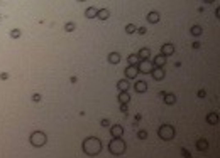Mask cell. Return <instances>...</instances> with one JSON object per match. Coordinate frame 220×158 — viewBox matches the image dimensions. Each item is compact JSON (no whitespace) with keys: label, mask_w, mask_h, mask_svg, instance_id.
Here are the masks:
<instances>
[{"label":"cell","mask_w":220,"mask_h":158,"mask_svg":"<svg viewBox=\"0 0 220 158\" xmlns=\"http://www.w3.org/2000/svg\"><path fill=\"white\" fill-rule=\"evenodd\" d=\"M207 123H208V125H217V123H218V113H208Z\"/></svg>","instance_id":"cell-20"},{"label":"cell","mask_w":220,"mask_h":158,"mask_svg":"<svg viewBox=\"0 0 220 158\" xmlns=\"http://www.w3.org/2000/svg\"><path fill=\"white\" fill-rule=\"evenodd\" d=\"M196 148H198L200 151L208 150V141H207L205 138H200V140H196Z\"/></svg>","instance_id":"cell-16"},{"label":"cell","mask_w":220,"mask_h":158,"mask_svg":"<svg viewBox=\"0 0 220 158\" xmlns=\"http://www.w3.org/2000/svg\"><path fill=\"white\" fill-rule=\"evenodd\" d=\"M97 17H98L100 20H107V19L110 17V10H107V9H98V12H97Z\"/></svg>","instance_id":"cell-18"},{"label":"cell","mask_w":220,"mask_h":158,"mask_svg":"<svg viewBox=\"0 0 220 158\" xmlns=\"http://www.w3.org/2000/svg\"><path fill=\"white\" fill-rule=\"evenodd\" d=\"M32 101H34V103H39V101H41V94L39 93H34L32 94Z\"/></svg>","instance_id":"cell-29"},{"label":"cell","mask_w":220,"mask_h":158,"mask_svg":"<svg viewBox=\"0 0 220 158\" xmlns=\"http://www.w3.org/2000/svg\"><path fill=\"white\" fill-rule=\"evenodd\" d=\"M29 141H31V145H32V146L41 148V146H44V145H46L48 136H46V133H44V131H34V133L31 135Z\"/></svg>","instance_id":"cell-4"},{"label":"cell","mask_w":220,"mask_h":158,"mask_svg":"<svg viewBox=\"0 0 220 158\" xmlns=\"http://www.w3.org/2000/svg\"><path fill=\"white\" fill-rule=\"evenodd\" d=\"M181 155H183V158H191V153L186 150V148H181Z\"/></svg>","instance_id":"cell-28"},{"label":"cell","mask_w":220,"mask_h":158,"mask_svg":"<svg viewBox=\"0 0 220 158\" xmlns=\"http://www.w3.org/2000/svg\"><path fill=\"white\" fill-rule=\"evenodd\" d=\"M159 19H161V15H159L158 10H152L147 14V22H149V24H158Z\"/></svg>","instance_id":"cell-8"},{"label":"cell","mask_w":220,"mask_h":158,"mask_svg":"<svg viewBox=\"0 0 220 158\" xmlns=\"http://www.w3.org/2000/svg\"><path fill=\"white\" fill-rule=\"evenodd\" d=\"M110 135L114 138H122V135H124V128H122L120 125H114L112 128H110Z\"/></svg>","instance_id":"cell-6"},{"label":"cell","mask_w":220,"mask_h":158,"mask_svg":"<svg viewBox=\"0 0 220 158\" xmlns=\"http://www.w3.org/2000/svg\"><path fill=\"white\" fill-rule=\"evenodd\" d=\"M127 61H129V64H130V66H137L141 62V59H139V56H137V54H130L127 57Z\"/></svg>","instance_id":"cell-22"},{"label":"cell","mask_w":220,"mask_h":158,"mask_svg":"<svg viewBox=\"0 0 220 158\" xmlns=\"http://www.w3.org/2000/svg\"><path fill=\"white\" fill-rule=\"evenodd\" d=\"M191 47H193V49H200V47H202V44L196 40V42H193V46H191Z\"/></svg>","instance_id":"cell-35"},{"label":"cell","mask_w":220,"mask_h":158,"mask_svg":"<svg viewBox=\"0 0 220 158\" xmlns=\"http://www.w3.org/2000/svg\"><path fill=\"white\" fill-rule=\"evenodd\" d=\"M125 141L122 138H112V141L108 143V151L112 155H122L125 153Z\"/></svg>","instance_id":"cell-2"},{"label":"cell","mask_w":220,"mask_h":158,"mask_svg":"<svg viewBox=\"0 0 220 158\" xmlns=\"http://www.w3.org/2000/svg\"><path fill=\"white\" fill-rule=\"evenodd\" d=\"M81 148H83L85 155H88V156H97V155L102 151V141H100L97 136H90V138H86V140L83 141Z\"/></svg>","instance_id":"cell-1"},{"label":"cell","mask_w":220,"mask_h":158,"mask_svg":"<svg viewBox=\"0 0 220 158\" xmlns=\"http://www.w3.org/2000/svg\"><path fill=\"white\" fill-rule=\"evenodd\" d=\"M120 59H122V56L119 54V52H110L108 54V62L110 64H119Z\"/></svg>","instance_id":"cell-13"},{"label":"cell","mask_w":220,"mask_h":158,"mask_svg":"<svg viewBox=\"0 0 220 158\" xmlns=\"http://www.w3.org/2000/svg\"><path fill=\"white\" fill-rule=\"evenodd\" d=\"M190 32H191V36H195V37H200L202 36V32H203V29L200 27V25H193L190 29Z\"/></svg>","instance_id":"cell-23"},{"label":"cell","mask_w":220,"mask_h":158,"mask_svg":"<svg viewBox=\"0 0 220 158\" xmlns=\"http://www.w3.org/2000/svg\"><path fill=\"white\" fill-rule=\"evenodd\" d=\"M158 135H159L161 140L169 141V140H173V138L176 136V129H174V126H171V125H161L159 129H158Z\"/></svg>","instance_id":"cell-3"},{"label":"cell","mask_w":220,"mask_h":158,"mask_svg":"<svg viewBox=\"0 0 220 158\" xmlns=\"http://www.w3.org/2000/svg\"><path fill=\"white\" fill-rule=\"evenodd\" d=\"M134 89H136L137 93H146V91H147V84L144 83V81H136V84H134Z\"/></svg>","instance_id":"cell-15"},{"label":"cell","mask_w":220,"mask_h":158,"mask_svg":"<svg viewBox=\"0 0 220 158\" xmlns=\"http://www.w3.org/2000/svg\"><path fill=\"white\" fill-rule=\"evenodd\" d=\"M141 119H142V116H141V115H136V123H139Z\"/></svg>","instance_id":"cell-36"},{"label":"cell","mask_w":220,"mask_h":158,"mask_svg":"<svg viewBox=\"0 0 220 158\" xmlns=\"http://www.w3.org/2000/svg\"><path fill=\"white\" fill-rule=\"evenodd\" d=\"M97 12H98V9H95V7H88L86 12H85V17H86V19H93V17H97Z\"/></svg>","instance_id":"cell-21"},{"label":"cell","mask_w":220,"mask_h":158,"mask_svg":"<svg viewBox=\"0 0 220 158\" xmlns=\"http://www.w3.org/2000/svg\"><path fill=\"white\" fill-rule=\"evenodd\" d=\"M75 29H76V25H75L73 22H68V24L64 25V30H66V32H73Z\"/></svg>","instance_id":"cell-26"},{"label":"cell","mask_w":220,"mask_h":158,"mask_svg":"<svg viewBox=\"0 0 220 158\" xmlns=\"http://www.w3.org/2000/svg\"><path fill=\"white\" fill-rule=\"evenodd\" d=\"M164 64H166V57H164V56L159 54V56H156V57H154V62H152L154 67H163Z\"/></svg>","instance_id":"cell-12"},{"label":"cell","mask_w":220,"mask_h":158,"mask_svg":"<svg viewBox=\"0 0 220 158\" xmlns=\"http://www.w3.org/2000/svg\"><path fill=\"white\" fill-rule=\"evenodd\" d=\"M164 104H168V106H173V104L176 103V96L174 94H171V93H164Z\"/></svg>","instance_id":"cell-14"},{"label":"cell","mask_w":220,"mask_h":158,"mask_svg":"<svg viewBox=\"0 0 220 158\" xmlns=\"http://www.w3.org/2000/svg\"><path fill=\"white\" fill-rule=\"evenodd\" d=\"M10 37H12V39H19V37H20V29L10 30Z\"/></svg>","instance_id":"cell-27"},{"label":"cell","mask_w":220,"mask_h":158,"mask_svg":"<svg viewBox=\"0 0 220 158\" xmlns=\"http://www.w3.org/2000/svg\"><path fill=\"white\" fill-rule=\"evenodd\" d=\"M147 136H149V133H147L146 129H139L137 131V138L139 140H147Z\"/></svg>","instance_id":"cell-24"},{"label":"cell","mask_w":220,"mask_h":158,"mask_svg":"<svg viewBox=\"0 0 220 158\" xmlns=\"http://www.w3.org/2000/svg\"><path fill=\"white\" fill-rule=\"evenodd\" d=\"M0 79H2V81H7V79H9V74H7V72H2V74H0Z\"/></svg>","instance_id":"cell-34"},{"label":"cell","mask_w":220,"mask_h":158,"mask_svg":"<svg viewBox=\"0 0 220 158\" xmlns=\"http://www.w3.org/2000/svg\"><path fill=\"white\" fill-rule=\"evenodd\" d=\"M120 111L122 113H127L129 111V106H127V104H120Z\"/></svg>","instance_id":"cell-32"},{"label":"cell","mask_w":220,"mask_h":158,"mask_svg":"<svg viewBox=\"0 0 220 158\" xmlns=\"http://www.w3.org/2000/svg\"><path fill=\"white\" fill-rule=\"evenodd\" d=\"M129 101H130V94H129L127 91L119 94V103L120 104H129Z\"/></svg>","instance_id":"cell-19"},{"label":"cell","mask_w":220,"mask_h":158,"mask_svg":"<svg viewBox=\"0 0 220 158\" xmlns=\"http://www.w3.org/2000/svg\"><path fill=\"white\" fill-rule=\"evenodd\" d=\"M139 59L141 61H149V57H151V49H147V47H142V49L139 50Z\"/></svg>","instance_id":"cell-11"},{"label":"cell","mask_w":220,"mask_h":158,"mask_svg":"<svg viewBox=\"0 0 220 158\" xmlns=\"http://www.w3.org/2000/svg\"><path fill=\"white\" fill-rule=\"evenodd\" d=\"M173 52H174V44H164V46L161 47V56H164V57L171 56Z\"/></svg>","instance_id":"cell-7"},{"label":"cell","mask_w":220,"mask_h":158,"mask_svg":"<svg viewBox=\"0 0 220 158\" xmlns=\"http://www.w3.org/2000/svg\"><path fill=\"white\" fill-rule=\"evenodd\" d=\"M196 96H198V98H205V96H207V93H205L203 89H200V91L196 93Z\"/></svg>","instance_id":"cell-33"},{"label":"cell","mask_w":220,"mask_h":158,"mask_svg":"<svg viewBox=\"0 0 220 158\" xmlns=\"http://www.w3.org/2000/svg\"><path fill=\"white\" fill-rule=\"evenodd\" d=\"M154 69V66L151 64L149 61H141L139 64H137V71L139 72H144V74H151Z\"/></svg>","instance_id":"cell-5"},{"label":"cell","mask_w":220,"mask_h":158,"mask_svg":"<svg viewBox=\"0 0 220 158\" xmlns=\"http://www.w3.org/2000/svg\"><path fill=\"white\" fill-rule=\"evenodd\" d=\"M136 32H139L141 36H146V32H147V30H146V27H139V29H137Z\"/></svg>","instance_id":"cell-31"},{"label":"cell","mask_w":220,"mask_h":158,"mask_svg":"<svg viewBox=\"0 0 220 158\" xmlns=\"http://www.w3.org/2000/svg\"><path fill=\"white\" fill-rule=\"evenodd\" d=\"M100 125H102L103 128H107V126H110V121H108V118H103L102 121H100Z\"/></svg>","instance_id":"cell-30"},{"label":"cell","mask_w":220,"mask_h":158,"mask_svg":"<svg viewBox=\"0 0 220 158\" xmlns=\"http://www.w3.org/2000/svg\"><path fill=\"white\" fill-rule=\"evenodd\" d=\"M151 74H152V77L156 79V81H163V79H164V71H163V67H154Z\"/></svg>","instance_id":"cell-9"},{"label":"cell","mask_w":220,"mask_h":158,"mask_svg":"<svg viewBox=\"0 0 220 158\" xmlns=\"http://www.w3.org/2000/svg\"><path fill=\"white\" fill-rule=\"evenodd\" d=\"M137 74H139V71H137V66H129V67L125 69V77H129V79L136 77Z\"/></svg>","instance_id":"cell-10"},{"label":"cell","mask_w":220,"mask_h":158,"mask_svg":"<svg viewBox=\"0 0 220 158\" xmlns=\"http://www.w3.org/2000/svg\"><path fill=\"white\" fill-rule=\"evenodd\" d=\"M136 30H137V27L134 24H127V25H125V32H127V34H134Z\"/></svg>","instance_id":"cell-25"},{"label":"cell","mask_w":220,"mask_h":158,"mask_svg":"<svg viewBox=\"0 0 220 158\" xmlns=\"http://www.w3.org/2000/svg\"><path fill=\"white\" fill-rule=\"evenodd\" d=\"M129 86H130V84H129L127 79H122V81H119V83H117V89L120 91V93H124V91H129Z\"/></svg>","instance_id":"cell-17"}]
</instances>
